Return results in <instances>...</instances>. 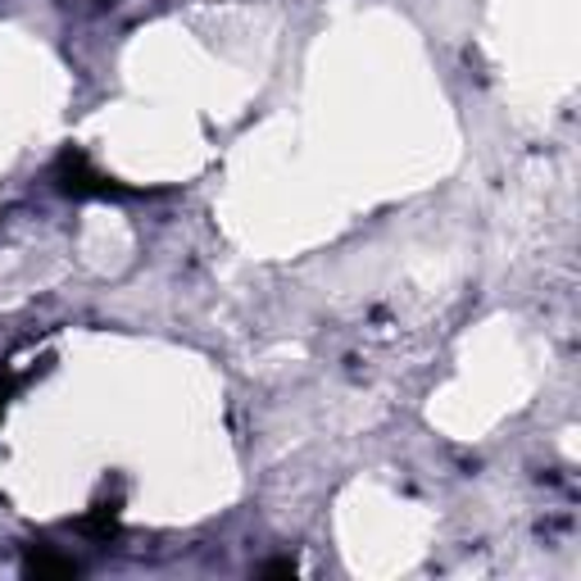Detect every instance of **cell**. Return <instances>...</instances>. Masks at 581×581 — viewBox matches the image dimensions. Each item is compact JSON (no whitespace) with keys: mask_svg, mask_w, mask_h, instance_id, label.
I'll list each match as a JSON object with an SVG mask.
<instances>
[{"mask_svg":"<svg viewBox=\"0 0 581 581\" xmlns=\"http://www.w3.org/2000/svg\"><path fill=\"white\" fill-rule=\"evenodd\" d=\"M295 572H300V568H295L291 559H278V563H268V568H264V577H295Z\"/></svg>","mask_w":581,"mask_h":581,"instance_id":"277c9868","label":"cell"},{"mask_svg":"<svg viewBox=\"0 0 581 581\" xmlns=\"http://www.w3.org/2000/svg\"><path fill=\"white\" fill-rule=\"evenodd\" d=\"M14 395V377H0V414H5V400Z\"/></svg>","mask_w":581,"mask_h":581,"instance_id":"5b68a950","label":"cell"},{"mask_svg":"<svg viewBox=\"0 0 581 581\" xmlns=\"http://www.w3.org/2000/svg\"><path fill=\"white\" fill-rule=\"evenodd\" d=\"M23 572H27V577H73L78 563L50 555V549H33V555H27V563H23Z\"/></svg>","mask_w":581,"mask_h":581,"instance_id":"3957f363","label":"cell"},{"mask_svg":"<svg viewBox=\"0 0 581 581\" xmlns=\"http://www.w3.org/2000/svg\"><path fill=\"white\" fill-rule=\"evenodd\" d=\"M78 532L96 536V541L118 536V500H114V504H96V509H91V513L82 518V523H78Z\"/></svg>","mask_w":581,"mask_h":581,"instance_id":"7a4b0ae2","label":"cell"},{"mask_svg":"<svg viewBox=\"0 0 581 581\" xmlns=\"http://www.w3.org/2000/svg\"><path fill=\"white\" fill-rule=\"evenodd\" d=\"M55 177H59V187H65L69 196H114L118 191L105 173H96L86 164L82 150H65L59 164H55Z\"/></svg>","mask_w":581,"mask_h":581,"instance_id":"6da1fadb","label":"cell"}]
</instances>
